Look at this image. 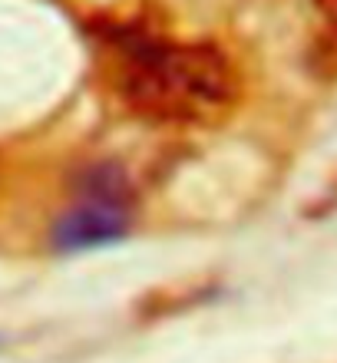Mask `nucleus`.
I'll list each match as a JSON object with an SVG mask.
<instances>
[{"label":"nucleus","instance_id":"1","mask_svg":"<svg viewBox=\"0 0 337 363\" xmlns=\"http://www.w3.org/2000/svg\"><path fill=\"white\" fill-rule=\"evenodd\" d=\"M235 69L222 50L209 43L165 47L143 43L133 53L126 93L139 109L162 119L222 109L235 99Z\"/></svg>","mask_w":337,"mask_h":363},{"label":"nucleus","instance_id":"2","mask_svg":"<svg viewBox=\"0 0 337 363\" xmlns=\"http://www.w3.org/2000/svg\"><path fill=\"white\" fill-rule=\"evenodd\" d=\"M133 228L129 205L123 201H103V199H83L67 208L53 225V248L63 255L73 251H93L123 241Z\"/></svg>","mask_w":337,"mask_h":363},{"label":"nucleus","instance_id":"3","mask_svg":"<svg viewBox=\"0 0 337 363\" xmlns=\"http://www.w3.org/2000/svg\"><path fill=\"white\" fill-rule=\"evenodd\" d=\"M314 7H318L321 23H324V37L337 47V0H314Z\"/></svg>","mask_w":337,"mask_h":363}]
</instances>
